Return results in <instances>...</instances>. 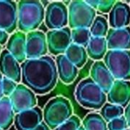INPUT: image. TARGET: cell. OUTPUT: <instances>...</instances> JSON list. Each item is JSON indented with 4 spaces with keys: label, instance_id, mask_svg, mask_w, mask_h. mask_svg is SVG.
<instances>
[{
    "label": "cell",
    "instance_id": "obj_20",
    "mask_svg": "<svg viewBox=\"0 0 130 130\" xmlns=\"http://www.w3.org/2000/svg\"><path fill=\"white\" fill-rule=\"evenodd\" d=\"M85 49L88 57L95 61H101L108 51L106 38L91 37Z\"/></svg>",
    "mask_w": 130,
    "mask_h": 130
},
{
    "label": "cell",
    "instance_id": "obj_39",
    "mask_svg": "<svg viewBox=\"0 0 130 130\" xmlns=\"http://www.w3.org/2000/svg\"><path fill=\"white\" fill-rule=\"evenodd\" d=\"M129 130H130V127H129Z\"/></svg>",
    "mask_w": 130,
    "mask_h": 130
},
{
    "label": "cell",
    "instance_id": "obj_38",
    "mask_svg": "<svg viewBox=\"0 0 130 130\" xmlns=\"http://www.w3.org/2000/svg\"><path fill=\"white\" fill-rule=\"evenodd\" d=\"M126 130H129V129H126Z\"/></svg>",
    "mask_w": 130,
    "mask_h": 130
},
{
    "label": "cell",
    "instance_id": "obj_5",
    "mask_svg": "<svg viewBox=\"0 0 130 130\" xmlns=\"http://www.w3.org/2000/svg\"><path fill=\"white\" fill-rule=\"evenodd\" d=\"M69 27L90 28L96 18V10L88 5L85 1L75 0L68 5Z\"/></svg>",
    "mask_w": 130,
    "mask_h": 130
},
{
    "label": "cell",
    "instance_id": "obj_32",
    "mask_svg": "<svg viewBox=\"0 0 130 130\" xmlns=\"http://www.w3.org/2000/svg\"><path fill=\"white\" fill-rule=\"evenodd\" d=\"M124 117L126 120L129 127H130V102L129 104L124 108Z\"/></svg>",
    "mask_w": 130,
    "mask_h": 130
},
{
    "label": "cell",
    "instance_id": "obj_25",
    "mask_svg": "<svg viewBox=\"0 0 130 130\" xmlns=\"http://www.w3.org/2000/svg\"><path fill=\"white\" fill-rule=\"evenodd\" d=\"M89 29L92 37H106L109 30V24L104 17L96 16Z\"/></svg>",
    "mask_w": 130,
    "mask_h": 130
},
{
    "label": "cell",
    "instance_id": "obj_19",
    "mask_svg": "<svg viewBox=\"0 0 130 130\" xmlns=\"http://www.w3.org/2000/svg\"><path fill=\"white\" fill-rule=\"evenodd\" d=\"M58 78L66 85L72 84L77 78L78 69L74 66L65 55H59L55 59Z\"/></svg>",
    "mask_w": 130,
    "mask_h": 130
},
{
    "label": "cell",
    "instance_id": "obj_17",
    "mask_svg": "<svg viewBox=\"0 0 130 130\" xmlns=\"http://www.w3.org/2000/svg\"><path fill=\"white\" fill-rule=\"evenodd\" d=\"M108 24L113 29L129 27L130 24L129 5L123 2H116L109 13Z\"/></svg>",
    "mask_w": 130,
    "mask_h": 130
},
{
    "label": "cell",
    "instance_id": "obj_8",
    "mask_svg": "<svg viewBox=\"0 0 130 130\" xmlns=\"http://www.w3.org/2000/svg\"><path fill=\"white\" fill-rule=\"evenodd\" d=\"M48 53L53 56L64 55L68 47L72 43L71 29L66 27L58 30H50L46 34Z\"/></svg>",
    "mask_w": 130,
    "mask_h": 130
},
{
    "label": "cell",
    "instance_id": "obj_15",
    "mask_svg": "<svg viewBox=\"0 0 130 130\" xmlns=\"http://www.w3.org/2000/svg\"><path fill=\"white\" fill-rule=\"evenodd\" d=\"M108 50H130V27L110 28L106 36Z\"/></svg>",
    "mask_w": 130,
    "mask_h": 130
},
{
    "label": "cell",
    "instance_id": "obj_4",
    "mask_svg": "<svg viewBox=\"0 0 130 130\" xmlns=\"http://www.w3.org/2000/svg\"><path fill=\"white\" fill-rule=\"evenodd\" d=\"M73 115L69 100L57 96L50 100L43 110V121L51 130H54Z\"/></svg>",
    "mask_w": 130,
    "mask_h": 130
},
{
    "label": "cell",
    "instance_id": "obj_33",
    "mask_svg": "<svg viewBox=\"0 0 130 130\" xmlns=\"http://www.w3.org/2000/svg\"><path fill=\"white\" fill-rule=\"evenodd\" d=\"M32 130H51L47 126H46V124L43 121L39 126H37L35 129H34Z\"/></svg>",
    "mask_w": 130,
    "mask_h": 130
},
{
    "label": "cell",
    "instance_id": "obj_7",
    "mask_svg": "<svg viewBox=\"0 0 130 130\" xmlns=\"http://www.w3.org/2000/svg\"><path fill=\"white\" fill-rule=\"evenodd\" d=\"M44 23L49 30L62 29L69 24L68 7L62 2H51L45 8Z\"/></svg>",
    "mask_w": 130,
    "mask_h": 130
},
{
    "label": "cell",
    "instance_id": "obj_40",
    "mask_svg": "<svg viewBox=\"0 0 130 130\" xmlns=\"http://www.w3.org/2000/svg\"><path fill=\"white\" fill-rule=\"evenodd\" d=\"M129 6H130V5H129Z\"/></svg>",
    "mask_w": 130,
    "mask_h": 130
},
{
    "label": "cell",
    "instance_id": "obj_30",
    "mask_svg": "<svg viewBox=\"0 0 130 130\" xmlns=\"http://www.w3.org/2000/svg\"><path fill=\"white\" fill-rule=\"evenodd\" d=\"M115 2L114 0H98L97 9L101 13H110Z\"/></svg>",
    "mask_w": 130,
    "mask_h": 130
},
{
    "label": "cell",
    "instance_id": "obj_12",
    "mask_svg": "<svg viewBox=\"0 0 130 130\" xmlns=\"http://www.w3.org/2000/svg\"><path fill=\"white\" fill-rule=\"evenodd\" d=\"M43 122V110L35 107L16 113L14 125L16 130H32Z\"/></svg>",
    "mask_w": 130,
    "mask_h": 130
},
{
    "label": "cell",
    "instance_id": "obj_24",
    "mask_svg": "<svg viewBox=\"0 0 130 130\" xmlns=\"http://www.w3.org/2000/svg\"><path fill=\"white\" fill-rule=\"evenodd\" d=\"M100 110V115L102 117V118L105 120L107 123L116 118H119L124 115L123 107L110 103H106Z\"/></svg>",
    "mask_w": 130,
    "mask_h": 130
},
{
    "label": "cell",
    "instance_id": "obj_11",
    "mask_svg": "<svg viewBox=\"0 0 130 130\" xmlns=\"http://www.w3.org/2000/svg\"><path fill=\"white\" fill-rule=\"evenodd\" d=\"M18 28V2L11 0H0V29L8 34Z\"/></svg>",
    "mask_w": 130,
    "mask_h": 130
},
{
    "label": "cell",
    "instance_id": "obj_1",
    "mask_svg": "<svg viewBox=\"0 0 130 130\" xmlns=\"http://www.w3.org/2000/svg\"><path fill=\"white\" fill-rule=\"evenodd\" d=\"M21 82L35 94H46L56 86L58 74L55 59L50 56L26 59L21 64Z\"/></svg>",
    "mask_w": 130,
    "mask_h": 130
},
{
    "label": "cell",
    "instance_id": "obj_36",
    "mask_svg": "<svg viewBox=\"0 0 130 130\" xmlns=\"http://www.w3.org/2000/svg\"><path fill=\"white\" fill-rule=\"evenodd\" d=\"M78 130H85V129H84V128L82 127V126H81V127L79 128V129H78Z\"/></svg>",
    "mask_w": 130,
    "mask_h": 130
},
{
    "label": "cell",
    "instance_id": "obj_22",
    "mask_svg": "<svg viewBox=\"0 0 130 130\" xmlns=\"http://www.w3.org/2000/svg\"><path fill=\"white\" fill-rule=\"evenodd\" d=\"M64 55L78 69H81L85 65L88 57L86 49L75 43H72L68 47Z\"/></svg>",
    "mask_w": 130,
    "mask_h": 130
},
{
    "label": "cell",
    "instance_id": "obj_2",
    "mask_svg": "<svg viewBox=\"0 0 130 130\" xmlns=\"http://www.w3.org/2000/svg\"><path fill=\"white\" fill-rule=\"evenodd\" d=\"M45 8L37 0H21L18 2V28L27 34L37 30L44 21Z\"/></svg>",
    "mask_w": 130,
    "mask_h": 130
},
{
    "label": "cell",
    "instance_id": "obj_26",
    "mask_svg": "<svg viewBox=\"0 0 130 130\" xmlns=\"http://www.w3.org/2000/svg\"><path fill=\"white\" fill-rule=\"evenodd\" d=\"M71 37L72 43L86 48L92 36L89 28L81 27L71 29Z\"/></svg>",
    "mask_w": 130,
    "mask_h": 130
},
{
    "label": "cell",
    "instance_id": "obj_31",
    "mask_svg": "<svg viewBox=\"0 0 130 130\" xmlns=\"http://www.w3.org/2000/svg\"><path fill=\"white\" fill-rule=\"evenodd\" d=\"M9 38V35L8 34L2 30V29H0V45H4L7 43L8 40Z\"/></svg>",
    "mask_w": 130,
    "mask_h": 130
},
{
    "label": "cell",
    "instance_id": "obj_23",
    "mask_svg": "<svg viewBox=\"0 0 130 130\" xmlns=\"http://www.w3.org/2000/svg\"><path fill=\"white\" fill-rule=\"evenodd\" d=\"M82 126L85 130H108L107 123L96 113H88L82 122Z\"/></svg>",
    "mask_w": 130,
    "mask_h": 130
},
{
    "label": "cell",
    "instance_id": "obj_21",
    "mask_svg": "<svg viewBox=\"0 0 130 130\" xmlns=\"http://www.w3.org/2000/svg\"><path fill=\"white\" fill-rule=\"evenodd\" d=\"M15 113L8 97L0 100V129L8 130L14 123Z\"/></svg>",
    "mask_w": 130,
    "mask_h": 130
},
{
    "label": "cell",
    "instance_id": "obj_35",
    "mask_svg": "<svg viewBox=\"0 0 130 130\" xmlns=\"http://www.w3.org/2000/svg\"><path fill=\"white\" fill-rule=\"evenodd\" d=\"M2 45H0V53H2Z\"/></svg>",
    "mask_w": 130,
    "mask_h": 130
},
{
    "label": "cell",
    "instance_id": "obj_37",
    "mask_svg": "<svg viewBox=\"0 0 130 130\" xmlns=\"http://www.w3.org/2000/svg\"><path fill=\"white\" fill-rule=\"evenodd\" d=\"M0 130H2V129H0Z\"/></svg>",
    "mask_w": 130,
    "mask_h": 130
},
{
    "label": "cell",
    "instance_id": "obj_13",
    "mask_svg": "<svg viewBox=\"0 0 130 130\" xmlns=\"http://www.w3.org/2000/svg\"><path fill=\"white\" fill-rule=\"evenodd\" d=\"M108 103L125 108L130 102V81L115 80L107 94Z\"/></svg>",
    "mask_w": 130,
    "mask_h": 130
},
{
    "label": "cell",
    "instance_id": "obj_27",
    "mask_svg": "<svg viewBox=\"0 0 130 130\" xmlns=\"http://www.w3.org/2000/svg\"><path fill=\"white\" fill-rule=\"evenodd\" d=\"M82 126V121L75 115H72L62 124L54 130H78Z\"/></svg>",
    "mask_w": 130,
    "mask_h": 130
},
{
    "label": "cell",
    "instance_id": "obj_28",
    "mask_svg": "<svg viewBox=\"0 0 130 130\" xmlns=\"http://www.w3.org/2000/svg\"><path fill=\"white\" fill-rule=\"evenodd\" d=\"M129 129L128 123L124 116L116 118L110 122L107 123L108 130H126Z\"/></svg>",
    "mask_w": 130,
    "mask_h": 130
},
{
    "label": "cell",
    "instance_id": "obj_3",
    "mask_svg": "<svg viewBox=\"0 0 130 130\" xmlns=\"http://www.w3.org/2000/svg\"><path fill=\"white\" fill-rule=\"evenodd\" d=\"M77 102L85 108L98 110L107 103V94L91 78L82 80L75 91Z\"/></svg>",
    "mask_w": 130,
    "mask_h": 130
},
{
    "label": "cell",
    "instance_id": "obj_29",
    "mask_svg": "<svg viewBox=\"0 0 130 130\" xmlns=\"http://www.w3.org/2000/svg\"><path fill=\"white\" fill-rule=\"evenodd\" d=\"M18 85V84L16 83L15 82H14L8 78L3 77L2 81V91H3L4 97H10V95L16 89Z\"/></svg>",
    "mask_w": 130,
    "mask_h": 130
},
{
    "label": "cell",
    "instance_id": "obj_10",
    "mask_svg": "<svg viewBox=\"0 0 130 130\" xmlns=\"http://www.w3.org/2000/svg\"><path fill=\"white\" fill-rule=\"evenodd\" d=\"M48 47L46 34L41 30H34L26 34V58L39 59L47 56Z\"/></svg>",
    "mask_w": 130,
    "mask_h": 130
},
{
    "label": "cell",
    "instance_id": "obj_14",
    "mask_svg": "<svg viewBox=\"0 0 130 130\" xmlns=\"http://www.w3.org/2000/svg\"><path fill=\"white\" fill-rule=\"evenodd\" d=\"M0 73L3 77L8 78L18 84L21 82V64L6 49L0 53Z\"/></svg>",
    "mask_w": 130,
    "mask_h": 130
},
{
    "label": "cell",
    "instance_id": "obj_9",
    "mask_svg": "<svg viewBox=\"0 0 130 130\" xmlns=\"http://www.w3.org/2000/svg\"><path fill=\"white\" fill-rule=\"evenodd\" d=\"M8 98L15 114L37 107L36 94L22 83L18 85L14 91Z\"/></svg>",
    "mask_w": 130,
    "mask_h": 130
},
{
    "label": "cell",
    "instance_id": "obj_16",
    "mask_svg": "<svg viewBox=\"0 0 130 130\" xmlns=\"http://www.w3.org/2000/svg\"><path fill=\"white\" fill-rule=\"evenodd\" d=\"M91 78L106 93L110 90L115 78L110 73L104 61H96L90 70Z\"/></svg>",
    "mask_w": 130,
    "mask_h": 130
},
{
    "label": "cell",
    "instance_id": "obj_6",
    "mask_svg": "<svg viewBox=\"0 0 130 130\" xmlns=\"http://www.w3.org/2000/svg\"><path fill=\"white\" fill-rule=\"evenodd\" d=\"M104 62L115 80H130V50H108Z\"/></svg>",
    "mask_w": 130,
    "mask_h": 130
},
{
    "label": "cell",
    "instance_id": "obj_18",
    "mask_svg": "<svg viewBox=\"0 0 130 130\" xmlns=\"http://www.w3.org/2000/svg\"><path fill=\"white\" fill-rule=\"evenodd\" d=\"M6 50L20 63L24 62L26 58V34L15 31L9 37L6 43Z\"/></svg>",
    "mask_w": 130,
    "mask_h": 130
},
{
    "label": "cell",
    "instance_id": "obj_34",
    "mask_svg": "<svg viewBox=\"0 0 130 130\" xmlns=\"http://www.w3.org/2000/svg\"><path fill=\"white\" fill-rule=\"evenodd\" d=\"M2 78H3V76H2V74L0 73V100L4 97L3 91H2Z\"/></svg>",
    "mask_w": 130,
    "mask_h": 130
}]
</instances>
